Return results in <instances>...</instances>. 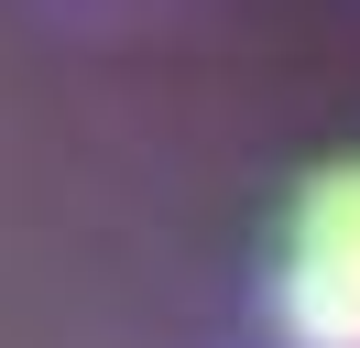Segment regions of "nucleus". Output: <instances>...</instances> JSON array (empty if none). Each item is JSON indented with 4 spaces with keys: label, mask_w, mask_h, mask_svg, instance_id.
Returning a JSON list of instances; mask_svg holds the SVG:
<instances>
[{
    "label": "nucleus",
    "mask_w": 360,
    "mask_h": 348,
    "mask_svg": "<svg viewBox=\"0 0 360 348\" xmlns=\"http://www.w3.org/2000/svg\"><path fill=\"white\" fill-rule=\"evenodd\" d=\"M273 316H284L295 348H360V163H328L295 196Z\"/></svg>",
    "instance_id": "f257e3e1"
}]
</instances>
